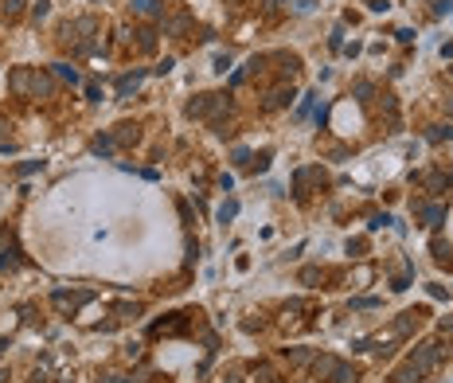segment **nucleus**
I'll return each mask as SVG.
<instances>
[{
    "instance_id": "obj_1",
    "label": "nucleus",
    "mask_w": 453,
    "mask_h": 383,
    "mask_svg": "<svg viewBox=\"0 0 453 383\" xmlns=\"http://www.w3.org/2000/svg\"><path fill=\"white\" fill-rule=\"evenodd\" d=\"M434 360H438V348H434V344H426V348H422V356H418V360H410L403 372L395 376V383H418L422 376H426V368H430Z\"/></svg>"
},
{
    "instance_id": "obj_2",
    "label": "nucleus",
    "mask_w": 453,
    "mask_h": 383,
    "mask_svg": "<svg viewBox=\"0 0 453 383\" xmlns=\"http://www.w3.org/2000/svg\"><path fill=\"white\" fill-rule=\"evenodd\" d=\"M141 78H145L141 70H137V74H125V78L117 82V94H129V90H137V86H141Z\"/></svg>"
},
{
    "instance_id": "obj_3",
    "label": "nucleus",
    "mask_w": 453,
    "mask_h": 383,
    "mask_svg": "<svg viewBox=\"0 0 453 383\" xmlns=\"http://www.w3.org/2000/svg\"><path fill=\"white\" fill-rule=\"evenodd\" d=\"M418 211H422V219H426L430 227H438V223L446 219V211H442V208H418Z\"/></svg>"
},
{
    "instance_id": "obj_4",
    "label": "nucleus",
    "mask_w": 453,
    "mask_h": 383,
    "mask_svg": "<svg viewBox=\"0 0 453 383\" xmlns=\"http://www.w3.org/2000/svg\"><path fill=\"white\" fill-rule=\"evenodd\" d=\"M235 215H239V204H235V200H227V204L219 208V223H231Z\"/></svg>"
},
{
    "instance_id": "obj_5",
    "label": "nucleus",
    "mask_w": 453,
    "mask_h": 383,
    "mask_svg": "<svg viewBox=\"0 0 453 383\" xmlns=\"http://www.w3.org/2000/svg\"><path fill=\"white\" fill-rule=\"evenodd\" d=\"M133 8H137L141 16H156V12H160V4H156V0H133Z\"/></svg>"
},
{
    "instance_id": "obj_6",
    "label": "nucleus",
    "mask_w": 453,
    "mask_h": 383,
    "mask_svg": "<svg viewBox=\"0 0 453 383\" xmlns=\"http://www.w3.org/2000/svg\"><path fill=\"white\" fill-rule=\"evenodd\" d=\"M55 74H59V78H67V82H78V70H74L70 63H59V67H55Z\"/></svg>"
},
{
    "instance_id": "obj_7",
    "label": "nucleus",
    "mask_w": 453,
    "mask_h": 383,
    "mask_svg": "<svg viewBox=\"0 0 453 383\" xmlns=\"http://www.w3.org/2000/svg\"><path fill=\"white\" fill-rule=\"evenodd\" d=\"M12 90H16V94L28 90V70H16V74H12Z\"/></svg>"
},
{
    "instance_id": "obj_8",
    "label": "nucleus",
    "mask_w": 453,
    "mask_h": 383,
    "mask_svg": "<svg viewBox=\"0 0 453 383\" xmlns=\"http://www.w3.org/2000/svg\"><path fill=\"white\" fill-rule=\"evenodd\" d=\"M336 383H355V372L344 368V364H336Z\"/></svg>"
},
{
    "instance_id": "obj_9",
    "label": "nucleus",
    "mask_w": 453,
    "mask_h": 383,
    "mask_svg": "<svg viewBox=\"0 0 453 383\" xmlns=\"http://www.w3.org/2000/svg\"><path fill=\"white\" fill-rule=\"evenodd\" d=\"M94 153H113V141H109V137H98V141H94Z\"/></svg>"
},
{
    "instance_id": "obj_10",
    "label": "nucleus",
    "mask_w": 453,
    "mask_h": 383,
    "mask_svg": "<svg viewBox=\"0 0 453 383\" xmlns=\"http://www.w3.org/2000/svg\"><path fill=\"white\" fill-rule=\"evenodd\" d=\"M51 90V78H39V74H35V94H47Z\"/></svg>"
},
{
    "instance_id": "obj_11",
    "label": "nucleus",
    "mask_w": 453,
    "mask_h": 383,
    "mask_svg": "<svg viewBox=\"0 0 453 383\" xmlns=\"http://www.w3.org/2000/svg\"><path fill=\"white\" fill-rule=\"evenodd\" d=\"M453 8V0H438V12H450Z\"/></svg>"
}]
</instances>
